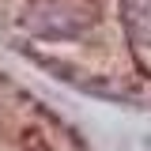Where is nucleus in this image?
<instances>
[{
  "label": "nucleus",
  "instance_id": "nucleus-1",
  "mask_svg": "<svg viewBox=\"0 0 151 151\" xmlns=\"http://www.w3.org/2000/svg\"><path fill=\"white\" fill-rule=\"evenodd\" d=\"M125 23L140 45H151V0H125Z\"/></svg>",
  "mask_w": 151,
  "mask_h": 151
}]
</instances>
